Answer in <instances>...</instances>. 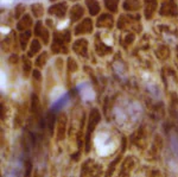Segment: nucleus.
<instances>
[{
    "label": "nucleus",
    "mask_w": 178,
    "mask_h": 177,
    "mask_svg": "<svg viewBox=\"0 0 178 177\" xmlns=\"http://www.w3.org/2000/svg\"><path fill=\"white\" fill-rule=\"evenodd\" d=\"M69 118L65 112H61L57 115V122H56V131H55V138L58 143L63 142L67 137V132L69 130L68 127Z\"/></svg>",
    "instance_id": "0eeeda50"
},
{
    "label": "nucleus",
    "mask_w": 178,
    "mask_h": 177,
    "mask_svg": "<svg viewBox=\"0 0 178 177\" xmlns=\"http://www.w3.org/2000/svg\"><path fill=\"white\" fill-rule=\"evenodd\" d=\"M26 114H27V106L25 105H20L17 111L14 112V118H13V127L15 130H19L24 126L25 124V119H26Z\"/></svg>",
    "instance_id": "1a4fd4ad"
},
{
    "label": "nucleus",
    "mask_w": 178,
    "mask_h": 177,
    "mask_svg": "<svg viewBox=\"0 0 178 177\" xmlns=\"http://www.w3.org/2000/svg\"><path fill=\"white\" fill-rule=\"evenodd\" d=\"M32 163L27 159L25 162V169H24V177H32Z\"/></svg>",
    "instance_id": "9b49d317"
},
{
    "label": "nucleus",
    "mask_w": 178,
    "mask_h": 177,
    "mask_svg": "<svg viewBox=\"0 0 178 177\" xmlns=\"http://www.w3.org/2000/svg\"><path fill=\"white\" fill-rule=\"evenodd\" d=\"M139 164V161L137 157L129 155L125 156L122 162L119 165V169L116 170L115 177H132V173L135 170L137 165Z\"/></svg>",
    "instance_id": "20e7f679"
},
{
    "label": "nucleus",
    "mask_w": 178,
    "mask_h": 177,
    "mask_svg": "<svg viewBox=\"0 0 178 177\" xmlns=\"http://www.w3.org/2000/svg\"><path fill=\"white\" fill-rule=\"evenodd\" d=\"M56 122H57V117L55 113L49 112L46 115V131L49 132L50 137L55 136V131H56Z\"/></svg>",
    "instance_id": "9d476101"
},
{
    "label": "nucleus",
    "mask_w": 178,
    "mask_h": 177,
    "mask_svg": "<svg viewBox=\"0 0 178 177\" xmlns=\"http://www.w3.org/2000/svg\"><path fill=\"white\" fill-rule=\"evenodd\" d=\"M101 119H102V114L99 108L94 107L89 111L87 122H86V132H85V153H89L91 150L93 134L96 127L99 126V124L101 122Z\"/></svg>",
    "instance_id": "f257e3e1"
},
{
    "label": "nucleus",
    "mask_w": 178,
    "mask_h": 177,
    "mask_svg": "<svg viewBox=\"0 0 178 177\" xmlns=\"http://www.w3.org/2000/svg\"><path fill=\"white\" fill-rule=\"evenodd\" d=\"M163 149H164V139L159 133H157L153 138V142H152L150 149H147V151H146V161L151 162V163L158 161Z\"/></svg>",
    "instance_id": "39448f33"
},
{
    "label": "nucleus",
    "mask_w": 178,
    "mask_h": 177,
    "mask_svg": "<svg viewBox=\"0 0 178 177\" xmlns=\"http://www.w3.org/2000/svg\"><path fill=\"white\" fill-rule=\"evenodd\" d=\"M30 113H31V120H33L35 122L39 121V119L42 118V114H43L42 103H40V100L37 94H32V96H31Z\"/></svg>",
    "instance_id": "6e6552de"
},
{
    "label": "nucleus",
    "mask_w": 178,
    "mask_h": 177,
    "mask_svg": "<svg viewBox=\"0 0 178 177\" xmlns=\"http://www.w3.org/2000/svg\"><path fill=\"white\" fill-rule=\"evenodd\" d=\"M104 173L102 165L93 158H87L82 162L80 169V177H103Z\"/></svg>",
    "instance_id": "f03ea898"
},
{
    "label": "nucleus",
    "mask_w": 178,
    "mask_h": 177,
    "mask_svg": "<svg viewBox=\"0 0 178 177\" xmlns=\"http://www.w3.org/2000/svg\"><path fill=\"white\" fill-rule=\"evenodd\" d=\"M128 143H129L128 139H127L126 137H124L122 140H121V150H120V152H119V153L116 155V157L109 163L107 170L104 171V176L103 177H113L114 176V174L116 173V169L119 168L120 163H121L122 159H124V153H125L126 149L128 148Z\"/></svg>",
    "instance_id": "423d86ee"
},
{
    "label": "nucleus",
    "mask_w": 178,
    "mask_h": 177,
    "mask_svg": "<svg viewBox=\"0 0 178 177\" xmlns=\"http://www.w3.org/2000/svg\"><path fill=\"white\" fill-rule=\"evenodd\" d=\"M147 139H149V133H147L146 126L143 125L131 134V137L128 138V142L131 145L135 146L140 151H145L147 150Z\"/></svg>",
    "instance_id": "7ed1b4c3"
},
{
    "label": "nucleus",
    "mask_w": 178,
    "mask_h": 177,
    "mask_svg": "<svg viewBox=\"0 0 178 177\" xmlns=\"http://www.w3.org/2000/svg\"><path fill=\"white\" fill-rule=\"evenodd\" d=\"M33 177H39V175H38L37 173H35V174H33Z\"/></svg>",
    "instance_id": "f8f14e48"
}]
</instances>
